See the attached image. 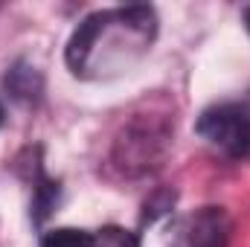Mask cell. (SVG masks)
<instances>
[{"label": "cell", "mask_w": 250, "mask_h": 247, "mask_svg": "<svg viewBox=\"0 0 250 247\" xmlns=\"http://www.w3.org/2000/svg\"><path fill=\"white\" fill-rule=\"evenodd\" d=\"M157 35L151 6H120L87 15L67 41V67L79 79H111L131 70Z\"/></svg>", "instance_id": "6da1fadb"}, {"label": "cell", "mask_w": 250, "mask_h": 247, "mask_svg": "<svg viewBox=\"0 0 250 247\" xmlns=\"http://www.w3.org/2000/svg\"><path fill=\"white\" fill-rule=\"evenodd\" d=\"M172 143V123L163 114H140L123 128L114 143V163L117 169L137 178L154 172Z\"/></svg>", "instance_id": "7a4b0ae2"}, {"label": "cell", "mask_w": 250, "mask_h": 247, "mask_svg": "<svg viewBox=\"0 0 250 247\" xmlns=\"http://www.w3.org/2000/svg\"><path fill=\"white\" fill-rule=\"evenodd\" d=\"M198 134L221 148L230 157L250 154V99L245 102H221L201 114Z\"/></svg>", "instance_id": "3957f363"}, {"label": "cell", "mask_w": 250, "mask_h": 247, "mask_svg": "<svg viewBox=\"0 0 250 247\" xmlns=\"http://www.w3.org/2000/svg\"><path fill=\"white\" fill-rule=\"evenodd\" d=\"M230 218L221 206H204L184 218L175 230L172 247H227Z\"/></svg>", "instance_id": "277c9868"}, {"label": "cell", "mask_w": 250, "mask_h": 247, "mask_svg": "<svg viewBox=\"0 0 250 247\" xmlns=\"http://www.w3.org/2000/svg\"><path fill=\"white\" fill-rule=\"evenodd\" d=\"M6 87L18 96V99H26V102H35L44 90V82H41V73L29 64H15L6 76Z\"/></svg>", "instance_id": "5b68a950"}, {"label": "cell", "mask_w": 250, "mask_h": 247, "mask_svg": "<svg viewBox=\"0 0 250 247\" xmlns=\"http://www.w3.org/2000/svg\"><path fill=\"white\" fill-rule=\"evenodd\" d=\"M41 247H96V236L87 230H76V227H62L53 230L41 239Z\"/></svg>", "instance_id": "8992f818"}, {"label": "cell", "mask_w": 250, "mask_h": 247, "mask_svg": "<svg viewBox=\"0 0 250 247\" xmlns=\"http://www.w3.org/2000/svg\"><path fill=\"white\" fill-rule=\"evenodd\" d=\"M245 23H248V32H250V6L245 9Z\"/></svg>", "instance_id": "52a82bcc"}, {"label": "cell", "mask_w": 250, "mask_h": 247, "mask_svg": "<svg viewBox=\"0 0 250 247\" xmlns=\"http://www.w3.org/2000/svg\"><path fill=\"white\" fill-rule=\"evenodd\" d=\"M3 117H6V114H3V105H0V125H3Z\"/></svg>", "instance_id": "ba28073f"}]
</instances>
